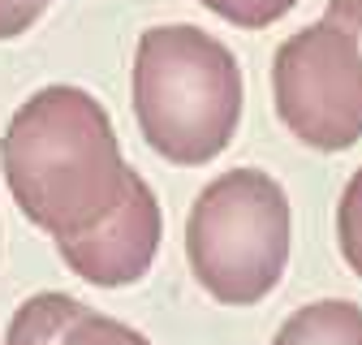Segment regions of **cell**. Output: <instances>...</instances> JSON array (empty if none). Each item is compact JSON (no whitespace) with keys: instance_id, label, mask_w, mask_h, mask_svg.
Listing matches in <instances>:
<instances>
[{"instance_id":"obj_1","label":"cell","mask_w":362,"mask_h":345,"mask_svg":"<svg viewBox=\"0 0 362 345\" xmlns=\"http://www.w3.org/2000/svg\"><path fill=\"white\" fill-rule=\"evenodd\" d=\"M0 164L18 207L57 242L100 225L129 177L108 112L78 86L30 95L5 129Z\"/></svg>"},{"instance_id":"obj_2","label":"cell","mask_w":362,"mask_h":345,"mask_svg":"<svg viewBox=\"0 0 362 345\" xmlns=\"http://www.w3.org/2000/svg\"><path fill=\"white\" fill-rule=\"evenodd\" d=\"M134 112L164 160L207 164L229 147L242 117L238 61L199 26H156L139 39Z\"/></svg>"},{"instance_id":"obj_3","label":"cell","mask_w":362,"mask_h":345,"mask_svg":"<svg viewBox=\"0 0 362 345\" xmlns=\"http://www.w3.org/2000/svg\"><path fill=\"white\" fill-rule=\"evenodd\" d=\"M186 255L199 285L250 307L281 281L289 259V203L285 190L259 168H233L216 177L186 221Z\"/></svg>"},{"instance_id":"obj_4","label":"cell","mask_w":362,"mask_h":345,"mask_svg":"<svg viewBox=\"0 0 362 345\" xmlns=\"http://www.w3.org/2000/svg\"><path fill=\"white\" fill-rule=\"evenodd\" d=\"M276 112L315 151H345L362 139V43L337 26L315 22L289 35L272 65Z\"/></svg>"},{"instance_id":"obj_5","label":"cell","mask_w":362,"mask_h":345,"mask_svg":"<svg viewBox=\"0 0 362 345\" xmlns=\"http://www.w3.org/2000/svg\"><path fill=\"white\" fill-rule=\"evenodd\" d=\"M61 259L90 285H129L139 281L160 246V203L151 194V186L129 172L125 190L117 199V207L104 216L100 225H90L78 238L57 242Z\"/></svg>"},{"instance_id":"obj_6","label":"cell","mask_w":362,"mask_h":345,"mask_svg":"<svg viewBox=\"0 0 362 345\" xmlns=\"http://www.w3.org/2000/svg\"><path fill=\"white\" fill-rule=\"evenodd\" d=\"M5 345H151L134 328L86 311L65 293H39L13 315Z\"/></svg>"},{"instance_id":"obj_7","label":"cell","mask_w":362,"mask_h":345,"mask_svg":"<svg viewBox=\"0 0 362 345\" xmlns=\"http://www.w3.org/2000/svg\"><path fill=\"white\" fill-rule=\"evenodd\" d=\"M272 345H362V307L354 302H315L285 320Z\"/></svg>"},{"instance_id":"obj_8","label":"cell","mask_w":362,"mask_h":345,"mask_svg":"<svg viewBox=\"0 0 362 345\" xmlns=\"http://www.w3.org/2000/svg\"><path fill=\"white\" fill-rule=\"evenodd\" d=\"M337 238H341V255L349 259V268L362 276V168L349 177V186H345V194H341Z\"/></svg>"},{"instance_id":"obj_9","label":"cell","mask_w":362,"mask_h":345,"mask_svg":"<svg viewBox=\"0 0 362 345\" xmlns=\"http://www.w3.org/2000/svg\"><path fill=\"white\" fill-rule=\"evenodd\" d=\"M211 13H220L224 22L233 26H246V30H259V26H272L276 18H285L298 0H199Z\"/></svg>"},{"instance_id":"obj_10","label":"cell","mask_w":362,"mask_h":345,"mask_svg":"<svg viewBox=\"0 0 362 345\" xmlns=\"http://www.w3.org/2000/svg\"><path fill=\"white\" fill-rule=\"evenodd\" d=\"M43 9H48V0H0V39L22 35Z\"/></svg>"},{"instance_id":"obj_11","label":"cell","mask_w":362,"mask_h":345,"mask_svg":"<svg viewBox=\"0 0 362 345\" xmlns=\"http://www.w3.org/2000/svg\"><path fill=\"white\" fill-rule=\"evenodd\" d=\"M324 18L337 22V26H345L362 43V0H328V13Z\"/></svg>"}]
</instances>
